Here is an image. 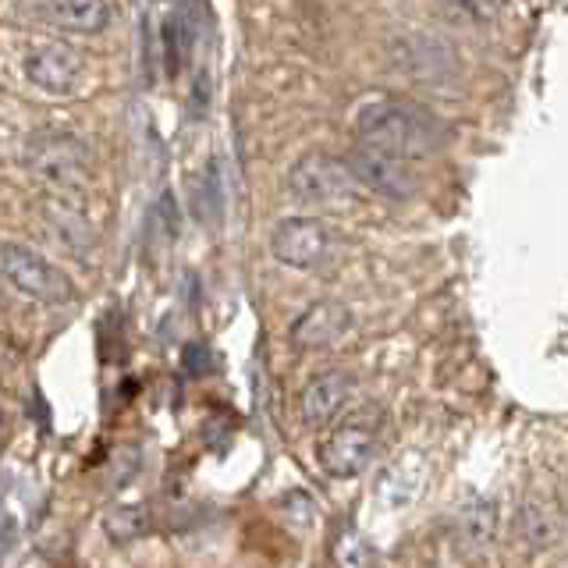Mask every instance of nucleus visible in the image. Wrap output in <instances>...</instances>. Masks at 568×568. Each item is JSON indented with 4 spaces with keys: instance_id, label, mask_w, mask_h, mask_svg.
Segmentation results:
<instances>
[{
    "instance_id": "f3484780",
    "label": "nucleus",
    "mask_w": 568,
    "mask_h": 568,
    "mask_svg": "<svg viewBox=\"0 0 568 568\" xmlns=\"http://www.w3.org/2000/svg\"><path fill=\"white\" fill-rule=\"evenodd\" d=\"M103 526H106V532H111L114 544H129V540H135V537H142V532H146L150 511L142 508V505H124V508L106 515Z\"/></svg>"
},
{
    "instance_id": "9b49d317",
    "label": "nucleus",
    "mask_w": 568,
    "mask_h": 568,
    "mask_svg": "<svg viewBox=\"0 0 568 568\" xmlns=\"http://www.w3.org/2000/svg\"><path fill=\"white\" fill-rule=\"evenodd\" d=\"M355 387V377L348 369H324L302 387L298 395V416L306 426H327L345 408Z\"/></svg>"
},
{
    "instance_id": "0eeeda50",
    "label": "nucleus",
    "mask_w": 568,
    "mask_h": 568,
    "mask_svg": "<svg viewBox=\"0 0 568 568\" xmlns=\"http://www.w3.org/2000/svg\"><path fill=\"white\" fill-rule=\"evenodd\" d=\"M271 253L277 263L295 271H316L331 256V231L316 217H288L274 227Z\"/></svg>"
},
{
    "instance_id": "1a4fd4ad",
    "label": "nucleus",
    "mask_w": 568,
    "mask_h": 568,
    "mask_svg": "<svg viewBox=\"0 0 568 568\" xmlns=\"http://www.w3.org/2000/svg\"><path fill=\"white\" fill-rule=\"evenodd\" d=\"M85 75V58L68 43H47L26 58V79L50 97L75 93Z\"/></svg>"
},
{
    "instance_id": "ddd939ff",
    "label": "nucleus",
    "mask_w": 568,
    "mask_h": 568,
    "mask_svg": "<svg viewBox=\"0 0 568 568\" xmlns=\"http://www.w3.org/2000/svg\"><path fill=\"white\" fill-rule=\"evenodd\" d=\"M43 224L53 239H58L71 256H79L85 260L89 256V248H93V227H89V217L79 210V206H71L68 200H50L43 203Z\"/></svg>"
},
{
    "instance_id": "7ed1b4c3",
    "label": "nucleus",
    "mask_w": 568,
    "mask_h": 568,
    "mask_svg": "<svg viewBox=\"0 0 568 568\" xmlns=\"http://www.w3.org/2000/svg\"><path fill=\"white\" fill-rule=\"evenodd\" d=\"M377 437H381L377 413L363 408V413L345 416L324 440H320V448H316L320 469L334 479L359 476L369 466L373 452H377Z\"/></svg>"
},
{
    "instance_id": "4468645a",
    "label": "nucleus",
    "mask_w": 568,
    "mask_h": 568,
    "mask_svg": "<svg viewBox=\"0 0 568 568\" xmlns=\"http://www.w3.org/2000/svg\"><path fill=\"white\" fill-rule=\"evenodd\" d=\"M434 4L448 22H455L462 29H484L505 14L508 0H434Z\"/></svg>"
},
{
    "instance_id": "6e6552de",
    "label": "nucleus",
    "mask_w": 568,
    "mask_h": 568,
    "mask_svg": "<svg viewBox=\"0 0 568 568\" xmlns=\"http://www.w3.org/2000/svg\"><path fill=\"white\" fill-rule=\"evenodd\" d=\"M345 160H348L352 174L359 178V185L384 195V200H413L419 189L413 168H408V160H402V156L381 153L373 146H359Z\"/></svg>"
},
{
    "instance_id": "f257e3e1",
    "label": "nucleus",
    "mask_w": 568,
    "mask_h": 568,
    "mask_svg": "<svg viewBox=\"0 0 568 568\" xmlns=\"http://www.w3.org/2000/svg\"><path fill=\"white\" fill-rule=\"evenodd\" d=\"M355 135L363 146L381 153L416 160L437 153L448 142V129L437 114L405 97H373L355 111Z\"/></svg>"
},
{
    "instance_id": "20e7f679",
    "label": "nucleus",
    "mask_w": 568,
    "mask_h": 568,
    "mask_svg": "<svg viewBox=\"0 0 568 568\" xmlns=\"http://www.w3.org/2000/svg\"><path fill=\"white\" fill-rule=\"evenodd\" d=\"M359 178L352 174L348 160H337L331 153H306L295 160V168L288 171V192L292 200L306 206H334L345 203L359 192Z\"/></svg>"
},
{
    "instance_id": "2eb2a0df",
    "label": "nucleus",
    "mask_w": 568,
    "mask_h": 568,
    "mask_svg": "<svg viewBox=\"0 0 568 568\" xmlns=\"http://www.w3.org/2000/svg\"><path fill=\"white\" fill-rule=\"evenodd\" d=\"M458 529L473 547L490 544L494 529H497V508H494L490 497H469L458 511Z\"/></svg>"
},
{
    "instance_id": "39448f33",
    "label": "nucleus",
    "mask_w": 568,
    "mask_h": 568,
    "mask_svg": "<svg viewBox=\"0 0 568 568\" xmlns=\"http://www.w3.org/2000/svg\"><path fill=\"white\" fill-rule=\"evenodd\" d=\"M390 64L419 85H452L458 79V53L437 32H405L390 43Z\"/></svg>"
},
{
    "instance_id": "dca6fc26",
    "label": "nucleus",
    "mask_w": 568,
    "mask_h": 568,
    "mask_svg": "<svg viewBox=\"0 0 568 568\" xmlns=\"http://www.w3.org/2000/svg\"><path fill=\"white\" fill-rule=\"evenodd\" d=\"M334 561L337 568H373L377 550H373V544L359 529L345 526V529H337V537H334Z\"/></svg>"
},
{
    "instance_id": "a211bd4d",
    "label": "nucleus",
    "mask_w": 568,
    "mask_h": 568,
    "mask_svg": "<svg viewBox=\"0 0 568 568\" xmlns=\"http://www.w3.org/2000/svg\"><path fill=\"white\" fill-rule=\"evenodd\" d=\"M195 206H203V213L210 221H221V210H224V192H221V171L217 164H210L203 182H200V192H195Z\"/></svg>"
},
{
    "instance_id": "f8f14e48",
    "label": "nucleus",
    "mask_w": 568,
    "mask_h": 568,
    "mask_svg": "<svg viewBox=\"0 0 568 568\" xmlns=\"http://www.w3.org/2000/svg\"><path fill=\"white\" fill-rule=\"evenodd\" d=\"M352 327V316L342 302H316L292 324V345L295 348H327L337 337H345Z\"/></svg>"
},
{
    "instance_id": "423d86ee",
    "label": "nucleus",
    "mask_w": 568,
    "mask_h": 568,
    "mask_svg": "<svg viewBox=\"0 0 568 568\" xmlns=\"http://www.w3.org/2000/svg\"><path fill=\"white\" fill-rule=\"evenodd\" d=\"M4 277L18 295L47 302V306H64V302H71V295H75L71 292V281L58 266L18 242L4 245Z\"/></svg>"
},
{
    "instance_id": "f03ea898",
    "label": "nucleus",
    "mask_w": 568,
    "mask_h": 568,
    "mask_svg": "<svg viewBox=\"0 0 568 568\" xmlns=\"http://www.w3.org/2000/svg\"><path fill=\"white\" fill-rule=\"evenodd\" d=\"M26 171L53 192H75L93 171V153L71 132H36L22 146Z\"/></svg>"
},
{
    "instance_id": "aec40b11",
    "label": "nucleus",
    "mask_w": 568,
    "mask_h": 568,
    "mask_svg": "<svg viewBox=\"0 0 568 568\" xmlns=\"http://www.w3.org/2000/svg\"><path fill=\"white\" fill-rule=\"evenodd\" d=\"M18 544V526H14V515H4V555H11Z\"/></svg>"
},
{
    "instance_id": "9d476101",
    "label": "nucleus",
    "mask_w": 568,
    "mask_h": 568,
    "mask_svg": "<svg viewBox=\"0 0 568 568\" xmlns=\"http://www.w3.org/2000/svg\"><path fill=\"white\" fill-rule=\"evenodd\" d=\"M32 14L43 26L71 36H97L111 26V4L106 0H32Z\"/></svg>"
},
{
    "instance_id": "6ab92c4d",
    "label": "nucleus",
    "mask_w": 568,
    "mask_h": 568,
    "mask_svg": "<svg viewBox=\"0 0 568 568\" xmlns=\"http://www.w3.org/2000/svg\"><path fill=\"white\" fill-rule=\"evenodd\" d=\"M185 366H189V373H206L210 369V352L203 345H192L185 352Z\"/></svg>"
}]
</instances>
